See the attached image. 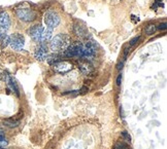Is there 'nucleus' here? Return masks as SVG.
Returning <instances> with one entry per match:
<instances>
[{
    "label": "nucleus",
    "mask_w": 167,
    "mask_h": 149,
    "mask_svg": "<svg viewBox=\"0 0 167 149\" xmlns=\"http://www.w3.org/2000/svg\"><path fill=\"white\" fill-rule=\"evenodd\" d=\"M96 54V45L93 41L75 42L68 46L64 51L63 56L67 58H83L90 59Z\"/></svg>",
    "instance_id": "obj_1"
},
{
    "label": "nucleus",
    "mask_w": 167,
    "mask_h": 149,
    "mask_svg": "<svg viewBox=\"0 0 167 149\" xmlns=\"http://www.w3.org/2000/svg\"><path fill=\"white\" fill-rule=\"evenodd\" d=\"M53 30L49 28H44L40 25L32 26L30 29L28 30V34L35 42H39V43H44L46 41L50 40L52 37Z\"/></svg>",
    "instance_id": "obj_2"
},
{
    "label": "nucleus",
    "mask_w": 167,
    "mask_h": 149,
    "mask_svg": "<svg viewBox=\"0 0 167 149\" xmlns=\"http://www.w3.org/2000/svg\"><path fill=\"white\" fill-rule=\"evenodd\" d=\"M71 44L70 38L66 34H58L56 35L51 40L50 43V48L54 53H59V51H64L68 46Z\"/></svg>",
    "instance_id": "obj_3"
},
{
    "label": "nucleus",
    "mask_w": 167,
    "mask_h": 149,
    "mask_svg": "<svg viewBox=\"0 0 167 149\" xmlns=\"http://www.w3.org/2000/svg\"><path fill=\"white\" fill-rule=\"evenodd\" d=\"M16 14L19 20L26 22V23L32 22L36 19V12L30 8H19L16 10Z\"/></svg>",
    "instance_id": "obj_4"
},
{
    "label": "nucleus",
    "mask_w": 167,
    "mask_h": 149,
    "mask_svg": "<svg viewBox=\"0 0 167 149\" xmlns=\"http://www.w3.org/2000/svg\"><path fill=\"white\" fill-rule=\"evenodd\" d=\"M44 23L46 25V28L53 30L60 24V16L57 12L50 10L44 14Z\"/></svg>",
    "instance_id": "obj_5"
},
{
    "label": "nucleus",
    "mask_w": 167,
    "mask_h": 149,
    "mask_svg": "<svg viewBox=\"0 0 167 149\" xmlns=\"http://www.w3.org/2000/svg\"><path fill=\"white\" fill-rule=\"evenodd\" d=\"M9 45L12 46L16 51H22L25 45V39H24L23 35L16 33L9 36Z\"/></svg>",
    "instance_id": "obj_6"
},
{
    "label": "nucleus",
    "mask_w": 167,
    "mask_h": 149,
    "mask_svg": "<svg viewBox=\"0 0 167 149\" xmlns=\"http://www.w3.org/2000/svg\"><path fill=\"white\" fill-rule=\"evenodd\" d=\"M53 68L56 72H58V73H67L68 71L72 70V64L69 63L68 61H59L58 63H56V64L53 65Z\"/></svg>",
    "instance_id": "obj_7"
},
{
    "label": "nucleus",
    "mask_w": 167,
    "mask_h": 149,
    "mask_svg": "<svg viewBox=\"0 0 167 149\" xmlns=\"http://www.w3.org/2000/svg\"><path fill=\"white\" fill-rule=\"evenodd\" d=\"M10 26V19L7 12H0V33L4 35L5 32L8 30Z\"/></svg>",
    "instance_id": "obj_8"
},
{
    "label": "nucleus",
    "mask_w": 167,
    "mask_h": 149,
    "mask_svg": "<svg viewBox=\"0 0 167 149\" xmlns=\"http://www.w3.org/2000/svg\"><path fill=\"white\" fill-rule=\"evenodd\" d=\"M34 57L38 61H44L46 59H48V47L46 46V44L40 43L39 46H37L35 49Z\"/></svg>",
    "instance_id": "obj_9"
},
{
    "label": "nucleus",
    "mask_w": 167,
    "mask_h": 149,
    "mask_svg": "<svg viewBox=\"0 0 167 149\" xmlns=\"http://www.w3.org/2000/svg\"><path fill=\"white\" fill-rule=\"evenodd\" d=\"M4 80H5V82L7 83L9 89H12L17 96H20V92H19V87H18V84H17L16 80H14V78L9 75L8 73H6V72L4 73Z\"/></svg>",
    "instance_id": "obj_10"
},
{
    "label": "nucleus",
    "mask_w": 167,
    "mask_h": 149,
    "mask_svg": "<svg viewBox=\"0 0 167 149\" xmlns=\"http://www.w3.org/2000/svg\"><path fill=\"white\" fill-rule=\"evenodd\" d=\"M79 69L85 75H90L93 72V65L89 62L88 60H83L79 63Z\"/></svg>",
    "instance_id": "obj_11"
},
{
    "label": "nucleus",
    "mask_w": 167,
    "mask_h": 149,
    "mask_svg": "<svg viewBox=\"0 0 167 149\" xmlns=\"http://www.w3.org/2000/svg\"><path fill=\"white\" fill-rule=\"evenodd\" d=\"M73 32L77 36L81 37V38H87L89 35V32L84 26L81 24H74L73 25Z\"/></svg>",
    "instance_id": "obj_12"
},
{
    "label": "nucleus",
    "mask_w": 167,
    "mask_h": 149,
    "mask_svg": "<svg viewBox=\"0 0 167 149\" xmlns=\"http://www.w3.org/2000/svg\"><path fill=\"white\" fill-rule=\"evenodd\" d=\"M3 124L7 128H17L20 124V120L14 118H7L3 120Z\"/></svg>",
    "instance_id": "obj_13"
},
{
    "label": "nucleus",
    "mask_w": 167,
    "mask_h": 149,
    "mask_svg": "<svg viewBox=\"0 0 167 149\" xmlns=\"http://www.w3.org/2000/svg\"><path fill=\"white\" fill-rule=\"evenodd\" d=\"M156 30H157L156 25H154V24H150V25L146 28V33L148 35H154L156 32Z\"/></svg>",
    "instance_id": "obj_14"
},
{
    "label": "nucleus",
    "mask_w": 167,
    "mask_h": 149,
    "mask_svg": "<svg viewBox=\"0 0 167 149\" xmlns=\"http://www.w3.org/2000/svg\"><path fill=\"white\" fill-rule=\"evenodd\" d=\"M60 61V57L58 55H52L51 57H49L48 59V62H49L50 65H54L56 63H58Z\"/></svg>",
    "instance_id": "obj_15"
},
{
    "label": "nucleus",
    "mask_w": 167,
    "mask_h": 149,
    "mask_svg": "<svg viewBox=\"0 0 167 149\" xmlns=\"http://www.w3.org/2000/svg\"><path fill=\"white\" fill-rule=\"evenodd\" d=\"M1 41H2V43H1V47L2 48L6 47V46L9 44V36L4 35V36L2 37V39H1Z\"/></svg>",
    "instance_id": "obj_16"
},
{
    "label": "nucleus",
    "mask_w": 167,
    "mask_h": 149,
    "mask_svg": "<svg viewBox=\"0 0 167 149\" xmlns=\"http://www.w3.org/2000/svg\"><path fill=\"white\" fill-rule=\"evenodd\" d=\"M122 137L124 138V140L126 141V142H131V136L129 135V133L128 132H126V131H124V132H122Z\"/></svg>",
    "instance_id": "obj_17"
},
{
    "label": "nucleus",
    "mask_w": 167,
    "mask_h": 149,
    "mask_svg": "<svg viewBox=\"0 0 167 149\" xmlns=\"http://www.w3.org/2000/svg\"><path fill=\"white\" fill-rule=\"evenodd\" d=\"M139 39H140V36H136V37H134V38H133V39H131V40H130L129 45L131 46V47H132L133 45H135V44H136L137 42L139 41Z\"/></svg>",
    "instance_id": "obj_18"
},
{
    "label": "nucleus",
    "mask_w": 167,
    "mask_h": 149,
    "mask_svg": "<svg viewBox=\"0 0 167 149\" xmlns=\"http://www.w3.org/2000/svg\"><path fill=\"white\" fill-rule=\"evenodd\" d=\"M158 7H163L162 0H156L155 1V3H154V5H153V8L156 9V8H158Z\"/></svg>",
    "instance_id": "obj_19"
},
{
    "label": "nucleus",
    "mask_w": 167,
    "mask_h": 149,
    "mask_svg": "<svg viewBox=\"0 0 167 149\" xmlns=\"http://www.w3.org/2000/svg\"><path fill=\"white\" fill-rule=\"evenodd\" d=\"M122 78H123V76H122V73H120L118 75V77H117V85H118V87H120L121 83H122Z\"/></svg>",
    "instance_id": "obj_20"
},
{
    "label": "nucleus",
    "mask_w": 167,
    "mask_h": 149,
    "mask_svg": "<svg viewBox=\"0 0 167 149\" xmlns=\"http://www.w3.org/2000/svg\"><path fill=\"white\" fill-rule=\"evenodd\" d=\"M124 63H125V59H123V60H122V61H121V62L118 64V66H117V69H118L119 71H120V70H122V69H123Z\"/></svg>",
    "instance_id": "obj_21"
},
{
    "label": "nucleus",
    "mask_w": 167,
    "mask_h": 149,
    "mask_svg": "<svg viewBox=\"0 0 167 149\" xmlns=\"http://www.w3.org/2000/svg\"><path fill=\"white\" fill-rule=\"evenodd\" d=\"M158 29H159V30H166V23H165V22H163V23L159 24Z\"/></svg>",
    "instance_id": "obj_22"
}]
</instances>
